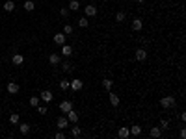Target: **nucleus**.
I'll return each mask as SVG.
<instances>
[{
	"mask_svg": "<svg viewBox=\"0 0 186 139\" xmlns=\"http://www.w3.org/2000/svg\"><path fill=\"white\" fill-rule=\"evenodd\" d=\"M160 106L164 109H169L175 106V96H164V98H160Z\"/></svg>",
	"mask_w": 186,
	"mask_h": 139,
	"instance_id": "obj_1",
	"label": "nucleus"
},
{
	"mask_svg": "<svg viewBox=\"0 0 186 139\" xmlns=\"http://www.w3.org/2000/svg\"><path fill=\"white\" fill-rule=\"evenodd\" d=\"M56 126H58L60 130H65V128H69V126H71V122L67 121V117H65V115H61L60 119H58V122H56Z\"/></svg>",
	"mask_w": 186,
	"mask_h": 139,
	"instance_id": "obj_2",
	"label": "nucleus"
},
{
	"mask_svg": "<svg viewBox=\"0 0 186 139\" xmlns=\"http://www.w3.org/2000/svg\"><path fill=\"white\" fill-rule=\"evenodd\" d=\"M84 15L86 17H95L97 15V6H93V4H89L84 8Z\"/></svg>",
	"mask_w": 186,
	"mask_h": 139,
	"instance_id": "obj_3",
	"label": "nucleus"
},
{
	"mask_svg": "<svg viewBox=\"0 0 186 139\" xmlns=\"http://www.w3.org/2000/svg\"><path fill=\"white\" fill-rule=\"evenodd\" d=\"M65 117H67V121L71 122V124H74V122H78V113L74 109H69L67 113H65Z\"/></svg>",
	"mask_w": 186,
	"mask_h": 139,
	"instance_id": "obj_4",
	"label": "nucleus"
},
{
	"mask_svg": "<svg viewBox=\"0 0 186 139\" xmlns=\"http://www.w3.org/2000/svg\"><path fill=\"white\" fill-rule=\"evenodd\" d=\"M136 59L138 61H145L147 59V50L145 48H136Z\"/></svg>",
	"mask_w": 186,
	"mask_h": 139,
	"instance_id": "obj_5",
	"label": "nucleus"
},
{
	"mask_svg": "<svg viewBox=\"0 0 186 139\" xmlns=\"http://www.w3.org/2000/svg\"><path fill=\"white\" fill-rule=\"evenodd\" d=\"M108 98H110V104H112L114 108H117V106H119V102H121V100H119V95L110 93V91H108Z\"/></svg>",
	"mask_w": 186,
	"mask_h": 139,
	"instance_id": "obj_6",
	"label": "nucleus"
},
{
	"mask_svg": "<svg viewBox=\"0 0 186 139\" xmlns=\"http://www.w3.org/2000/svg\"><path fill=\"white\" fill-rule=\"evenodd\" d=\"M60 109H61V113H67L69 109H73V102H71V100H63V102H60Z\"/></svg>",
	"mask_w": 186,
	"mask_h": 139,
	"instance_id": "obj_7",
	"label": "nucleus"
},
{
	"mask_svg": "<svg viewBox=\"0 0 186 139\" xmlns=\"http://www.w3.org/2000/svg\"><path fill=\"white\" fill-rule=\"evenodd\" d=\"M6 89H8V93H9V95H17L20 87H19V83H15V82H9V83H8V87H6Z\"/></svg>",
	"mask_w": 186,
	"mask_h": 139,
	"instance_id": "obj_8",
	"label": "nucleus"
},
{
	"mask_svg": "<svg viewBox=\"0 0 186 139\" xmlns=\"http://www.w3.org/2000/svg\"><path fill=\"white\" fill-rule=\"evenodd\" d=\"M143 28V20L140 19V17H136V19H132V30L134 32H140Z\"/></svg>",
	"mask_w": 186,
	"mask_h": 139,
	"instance_id": "obj_9",
	"label": "nucleus"
},
{
	"mask_svg": "<svg viewBox=\"0 0 186 139\" xmlns=\"http://www.w3.org/2000/svg\"><path fill=\"white\" fill-rule=\"evenodd\" d=\"M65 39H67L65 33H56V35L52 37V41H54L56 45H65Z\"/></svg>",
	"mask_w": 186,
	"mask_h": 139,
	"instance_id": "obj_10",
	"label": "nucleus"
},
{
	"mask_svg": "<svg viewBox=\"0 0 186 139\" xmlns=\"http://www.w3.org/2000/svg\"><path fill=\"white\" fill-rule=\"evenodd\" d=\"M49 63L50 65H60L61 63V56L60 54H50L49 56Z\"/></svg>",
	"mask_w": 186,
	"mask_h": 139,
	"instance_id": "obj_11",
	"label": "nucleus"
},
{
	"mask_svg": "<svg viewBox=\"0 0 186 139\" xmlns=\"http://www.w3.org/2000/svg\"><path fill=\"white\" fill-rule=\"evenodd\" d=\"M82 85H84V83H82V80H71V83H69V87H71L73 91H80Z\"/></svg>",
	"mask_w": 186,
	"mask_h": 139,
	"instance_id": "obj_12",
	"label": "nucleus"
},
{
	"mask_svg": "<svg viewBox=\"0 0 186 139\" xmlns=\"http://www.w3.org/2000/svg\"><path fill=\"white\" fill-rule=\"evenodd\" d=\"M43 102H50L52 100V91H49V89H45V91H41V96H39Z\"/></svg>",
	"mask_w": 186,
	"mask_h": 139,
	"instance_id": "obj_13",
	"label": "nucleus"
},
{
	"mask_svg": "<svg viewBox=\"0 0 186 139\" xmlns=\"http://www.w3.org/2000/svg\"><path fill=\"white\" fill-rule=\"evenodd\" d=\"M11 63H13V65H23V63H24V58H23L20 54H13V56H11Z\"/></svg>",
	"mask_w": 186,
	"mask_h": 139,
	"instance_id": "obj_14",
	"label": "nucleus"
},
{
	"mask_svg": "<svg viewBox=\"0 0 186 139\" xmlns=\"http://www.w3.org/2000/svg\"><path fill=\"white\" fill-rule=\"evenodd\" d=\"M67 8H69V11H78L80 9V2H78V0H71Z\"/></svg>",
	"mask_w": 186,
	"mask_h": 139,
	"instance_id": "obj_15",
	"label": "nucleus"
},
{
	"mask_svg": "<svg viewBox=\"0 0 186 139\" xmlns=\"http://www.w3.org/2000/svg\"><path fill=\"white\" fill-rule=\"evenodd\" d=\"M128 130H130V135H140L142 134V126L140 124H132Z\"/></svg>",
	"mask_w": 186,
	"mask_h": 139,
	"instance_id": "obj_16",
	"label": "nucleus"
},
{
	"mask_svg": "<svg viewBox=\"0 0 186 139\" xmlns=\"http://www.w3.org/2000/svg\"><path fill=\"white\" fill-rule=\"evenodd\" d=\"M23 8H24V11H34V9H36V4H34L32 0H24Z\"/></svg>",
	"mask_w": 186,
	"mask_h": 139,
	"instance_id": "obj_17",
	"label": "nucleus"
},
{
	"mask_svg": "<svg viewBox=\"0 0 186 139\" xmlns=\"http://www.w3.org/2000/svg\"><path fill=\"white\" fill-rule=\"evenodd\" d=\"M73 54V48L69 45H61V56H65V58H69V56Z\"/></svg>",
	"mask_w": 186,
	"mask_h": 139,
	"instance_id": "obj_18",
	"label": "nucleus"
},
{
	"mask_svg": "<svg viewBox=\"0 0 186 139\" xmlns=\"http://www.w3.org/2000/svg\"><path fill=\"white\" fill-rule=\"evenodd\" d=\"M149 134H151V137H160V135H162V128H160V126H153Z\"/></svg>",
	"mask_w": 186,
	"mask_h": 139,
	"instance_id": "obj_19",
	"label": "nucleus"
},
{
	"mask_svg": "<svg viewBox=\"0 0 186 139\" xmlns=\"http://www.w3.org/2000/svg\"><path fill=\"white\" fill-rule=\"evenodd\" d=\"M73 65H71V61H63V63H61V71L63 72H73Z\"/></svg>",
	"mask_w": 186,
	"mask_h": 139,
	"instance_id": "obj_20",
	"label": "nucleus"
},
{
	"mask_svg": "<svg viewBox=\"0 0 186 139\" xmlns=\"http://www.w3.org/2000/svg\"><path fill=\"white\" fill-rule=\"evenodd\" d=\"M117 135H119L121 139H127V137L130 135V130H128V128H125V126H123V128H119V132H117Z\"/></svg>",
	"mask_w": 186,
	"mask_h": 139,
	"instance_id": "obj_21",
	"label": "nucleus"
},
{
	"mask_svg": "<svg viewBox=\"0 0 186 139\" xmlns=\"http://www.w3.org/2000/svg\"><path fill=\"white\" fill-rule=\"evenodd\" d=\"M15 9V2H13V0H8V2H4V11H13Z\"/></svg>",
	"mask_w": 186,
	"mask_h": 139,
	"instance_id": "obj_22",
	"label": "nucleus"
},
{
	"mask_svg": "<svg viewBox=\"0 0 186 139\" xmlns=\"http://www.w3.org/2000/svg\"><path fill=\"white\" fill-rule=\"evenodd\" d=\"M80 134H82V130H80V126H77V122H74L73 126H71V135L73 137H78Z\"/></svg>",
	"mask_w": 186,
	"mask_h": 139,
	"instance_id": "obj_23",
	"label": "nucleus"
},
{
	"mask_svg": "<svg viewBox=\"0 0 186 139\" xmlns=\"http://www.w3.org/2000/svg\"><path fill=\"white\" fill-rule=\"evenodd\" d=\"M112 85H114V80H110V78H104V80H102V87H104L106 91H110V89H112Z\"/></svg>",
	"mask_w": 186,
	"mask_h": 139,
	"instance_id": "obj_24",
	"label": "nucleus"
},
{
	"mask_svg": "<svg viewBox=\"0 0 186 139\" xmlns=\"http://www.w3.org/2000/svg\"><path fill=\"white\" fill-rule=\"evenodd\" d=\"M19 132H20L23 135H26V134L30 132V124H19Z\"/></svg>",
	"mask_w": 186,
	"mask_h": 139,
	"instance_id": "obj_25",
	"label": "nucleus"
},
{
	"mask_svg": "<svg viewBox=\"0 0 186 139\" xmlns=\"http://www.w3.org/2000/svg\"><path fill=\"white\" fill-rule=\"evenodd\" d=\"M88 24H89V20H88V17H86V15L78 19V26H80V28H88Z\"/></svg>",
	"mask_w": 186,
	"mask_h": 139,
	"instance_id": "obj_26",
	"label": "nucleus"
},
{
	"mask_svg": "<svg viewBox=\"0 0 186 139\" xmlns=\"http://www.w3.org/2000/svg\"><path fill=\"white\" fill-rule=\"evenodd\" d=\"M39 104H41V98H39V96H32V98H30V106H32V108H37Z\"/></svg>",
	"mask_w": 186,
	"mask_h": 139,
	"instance_id": "obj_27",
	"label": "nucleus"
},
{
	"mask_svg": "<svg viewBox=\"0 0 186 139\" xmlns=\"http://www.w3.org/2000/svg\"><path fill=\"white\" fill-rule=\"evenodd\" d=\"M36 109H37V113H39V115H47V111H49V108H47V106H41V104H39Z\"/></svg>",
	"mask_w": 186,
	"mask_h": 139,
	"instance_id": "obj_28",
	"label": "nucleus"
},
{
	"mask_svg": "<svg viewBox=\"0 0 186 139\" xmlns=\"http://www.w3.org/2000/svg\"><path fill=\"white\" fill-rule=\"evenodd\" d=\"M9 122L11 124H19V113H11L9 115Z\"/></svg>",
	"mask_w": 186,
	"mask_h": 139,
	"instance_id": "obj_29",
	"label": "nucleus"
},
{
	"mask_svg": "<svg viewBox=\"0 0 186 139\" xmlns=\"http://www.w3.org/2000/svg\"><path fill=\"white\" fill-rule=\"evenodd\" d=\"M125 13H123V11H117V13H115V20H117V22H123V20H125Z\"/></svg>",
	"mask_w": 186,
	"mask_h": 139,
	"instance_id": "obj_30",
	"label": "nucleus"
},
{
	"mask_svg": "<svg viewBox=\"0 0 186 139\" xmlns=\"http://www.w3.org/2000/svg\"><path fill=\"white\" fill-rule=\"evenodd\" d=\"M63 33H65V35H73V26L71 24H65L63 26Z\"/></svg>",
	"mask_w": 186,
	"mask_h": 139,
	"instance_id": "obj_31",
	"label": "nucleus"
},
{
	"mask_svg": "<svg viewBox=\"0 0 186 139\" xmlns=\"http://www.w3.org/2000/svg\"><path fill=\"white\" fill-rule=\"evenodd\" d=\"M69 83H71V80H61L60 82V89H63V91H65V89H69Z\"/></svg>",
	"mask_w": 186,
	"mask_h": 139,
	"instance_id": "obj_32",
	"label": "nucleus"
},
{
	"mask_svg": "<svg viewBox=\"0 0 186 139\" xmlns=\"http://www.w3.org/2000/svg\"><path fill=\"white\" fill-rule=\"evenodd\" d=\"M160 128H162V130H168V128H169V121L162 119V121H160Z\"/></svg>",
	"mask_w": 186,
	"mask_h": 139,
	"instance_id": "obj_33",
	"label": "nucleus"
},
{
	"mask_svg": "<svg viewBox=\"0 0 186 139\" xmlns=\"http://www.w3.org/2000/svg\"><path fill=\"white\" fill-rule=\"evenodd\" d=\"M60 15L63 17V19H65V17H69V8H61V9H60Z\"/></svg>",
	"mask_w": 186,
	"mask_h": 139,
	"instance_id": "obj_34",
	"label": "nucleus"
},
{
	"mask_svg": "<svg viewBox=\"0 0 186 139\" xmlns=\"http://www.w3.org/2000/svg\"><path fill=\"white\" fill-rule=\"evenodd\" d=\"M56 139H65V134L63 132H56Z\"/></svg>",
	"mask_w": 186,
	"mask_h": 139,
	"instance_id": "obj_35",
	"label": "nucleus"
},
{
	"mask_svg": "<svg viewBox=\"0 0 186 139\" xmlns=\"http://www.w3.org/2000/svg\"><path fill=\"white\" fill-rule=\"evenodd\" d=\"M179 135H181V139H184V137H186V132H184V128H182L181 132H179Z\"/></svg>",
	"mask_w": 186,
	"mask_h": 139,
	"instance_id": "obj_36",
	"label": "nucleus"
},
{
	"mask_svg": "<svg viewBox=\"0 0 186 139\" xmlns=\"http://www.w3.org/2000/svg\"><path fill=\"white\" fill-rule=\"evenodd\" d=\"M136 2H138V4H143V2H145V0H136Z\"/></svg>",
	"mask_w": 186,
	"mask_h": 139,
	"instance_id": "obj_37",
	"label": "nucleus"
}]
</instances>
